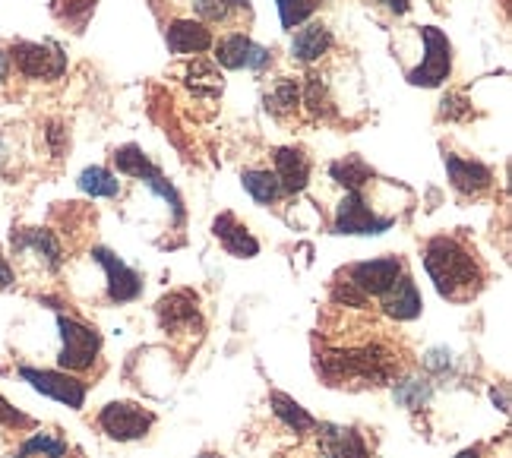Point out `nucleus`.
Returning a JSON list of instances; mask_svg holds the SVG:
<instances>
[{
    "instance_id": "8",
    "label": "nucleus",
    "mask_w": 512,
    "mask_h": 458,
    "mask_svg": "<svg viewBox=\"0 0 512 458\" xmlns=\"http://www.w3.org/2000/svg\"><path fill=\"white\" fill-rule=\"evenodd\" d=\"M215 51V61H219L225 70H253V73H263L272 64V51L256 45L247 32H228L222 35L219 42L212 45Z\"/></svg>"
},
{
    "instance_id": "16",
    "label": "nucleus",
    "mask_w": 512,
    "mask_h": 458,
    "mask_svg": "<svg viewBox=\"0 0 512 458\" xmlns=\"http://www.w3.org/2000/svg\"><path fill=\"white\" fill-rule=\"evenodd\" d=\"M165 45L171 54H203L215 45V38L200 19H174L165 29Z\"/></svg>"
},
{
    "instance_id": "29",
    "label": "nucleus",
    "mask_w": 512,
    "mask_h": 458,
    "mask_svg": "<svg viewBox=\"0 0 512 458\" xmlns=\"http://www.w3.org/2000/svg\"><path fill=\"white\" fill-rule=\"evenodd\" d=\"M114 165H117V171L121 174H127V177H140V181H146V177H152V174H159V168H155L152 162H149V155L140 149V146H121V149H114Z\"/></svg>"
},
{
    "instance_id": "43",
    "label": "nucleus",
    "mask_w": 512,
    "mask_h": 458,
    "mask_svg": "<svg viewBox=\"0 0 512 458\" xmlns=\"http://www.w3.org/2000/svg\"><path fill=\"white\" fill-rule=\"evenodd\" d=\"M200 458H222V455H215V452H209V455H200Z\"/></svg>"
},
{
    "instance_id": "18",
    "label": "nucleus",
    "mask_w": 512,
    "mask_h": 458,
    "mask_svg": "<svg viewBox=\"0 0 512 458\" xmlns=\"http://www.w3.org/2000/svg\"><path fill=\"white\" fill-rule=\"evenodd\" d=\"M212 234L219 237L222 247L231 256H238V260H253V256L260 253V241H256V237L231 212H222L219 218H215V222H212Z\"/></svg>"
},
{
    "instance_id": "37",
    "label": "nucleus",
    "mask_w": 512,
    "mask_h": 458,
    "mask_svg": "<svg viewBox=\"0 0 512 458\" xmlns=\"http://www.w3.org/2000/svg\"><path fill=\"white\" fill-rule=\"evenodd\" d=\"M380 7H386L389 13H396V16H402V13H408V7H411V0H377Z\"/></svg>"
},
{
    "instance_id": "34",
    "label": "nucleus",
    "mask_w": 512,
    "mask_h": 458,
    "mask_svg": "<svg viewBox=\"0 0 512 458\" xmlns=\"http://www.w3.org/2000/svg\"><path fill=\"white\" fill-rule=\"evenodd\" d=\"M367 301L370 297L364 294V291H358L351 282H336L332 285V304L336 307H367Z\"/></svg>"
},
{
    "instance_id": "6",
    "label": "nucleus",
    "mask_w": 512,
    "mask_h": 458,
    "mask_svg": "<svg viewBox=\"0 0 512 458\" xmlns=\"http://www.w3.org/2000/svg\"><path fill=\"white\" fill-rule=\"evenodd\" d=\"M152 424H155V414L133 402H111L98 411V427L108 433V440H117V443L143 440L152 430Z\"/></svg>"
},
{
    "instance_id": "1",
    "label": "nucleus",
    "mask_w": 512,
    "mask_h": 458,
    "mask_svg": "<svg viewBox=\"0 0 512 458\" xmlns=\"http://www.w3.org/2000/svg\"><path fill=\"white\" fill-rule=\"evenodd\" d=\"M424 269L437 294L452 304H465L484 288V269L478 263V256L459 237L449 234L430 237L424 244Z\"/></svg>"
},
{
    "instance_id": "24",
    "label": "nucleus",
    "mask_w": 512,
    "mask_h": 458,
    "mask_svg": "<svg viewBox=\"0 0 512 458\" xmlns=\"http://www.w3.org/2000/svg\"><path fill=\"white\" fill-rule=\"evenodd\" d=\"M241 184L250 193L253 203H260V206H269V203H275V199L282 196L279 177H275V171H269V168H247L241 174Z\"/></svg>"
},
{
    "instance_id": "31",
    "label": "nucleus",
    "mask_w": 512,
    "mask_h": 458,
    "mask_svg": "<svg viewBox=\"0 0 512 458\" xmlns=\"http://www.w3.org/2000/svg\"><path fill=\"white\" fill-rule=\"evenodd\" d=\"M396 402L408 411H421L430 402V386L427 380H399L396 383Z\"/></svg>"
},
{
    "instance_id": "4",
    "label": "nucleus",
    "mask_w": 512,
    "mask_h": 458,
    "mask_svg": "<svg viewBox=\"0 0 512 458\" xmlns=\"http://www.w3.org/2000/svg\"><path fill=\"white\" fill-rule=\"evenodd\" d=\"M7 54L10 64H16V70L26 79L54 83V79H61L67 73V54L54 42H16Z\"/></svg>"
},
{
    "instance_id": "21",
    "label": "nucleus",
    "mask_w": 512,
    "mask_h": 458,
    "mask_svg": "<svg viewBox=\"0 0 512 458\" xmlns=\"http://www.w3.org/2000/svg\"><path fill=\"white\" fill-rule=\"evenodd\" d=\"M332 48V32L323 23H304L291 38V57L301 64H317Z\"/></svg>"
},
{
    "instance_id": "32",
    "label": "nucleus",
    "mask_w": 512,
    "mask_h": 458,
    "mask_svg": "<svg viewBox=\"0 0 512 458\" xmlns=\"http://www.w3.org/2000/svg\"><path fill=\"white\" fill-rule=\"evenodd\" d=\"M146 187L155 193V196H162L165 203L171 206V215H174V225H181L184 222V199H181V193L174 190V184L168 181V177L159 171V174H152V177H146Z\"/></svg>"
},
{
    "instance_id": "13",
    "label": "nucleus",
    "mask_w": 512,
    "mask_h": 458,
    "mask_svg": "<svg viewBox=\"0 0 512 458\" xmlns=\"http://www.w3.org/2000/svg\"><path fill=\"white\" fill-rule=\"evenodd\" d=\"M13 250L32 256V260L38 266H45L48 272H57L64 266L61 241H57L54 231H48V228H26V231L13 234Z\"/></svg>"
},
{
    "instance_id": "27",
    "label": "nucleus",
    "mask_w": 512,
    "mask_h": 458,
    "mask_svg": "<svg viewBox=\"0 0 512 458\" xmlns=\"http://www.w3.org/2000/svg\"><path fill=\"white\" fill-rule=\"evenodd\" d=\"M16 458H70V446L54 433H32L29 440H23Z\"/></svg>"
},
{
    "instance_id": "19",
    "label": "nucleus",
    "mask_w": 512,
    "mask_h": 458,
    "mask_svg": "<svg viewBox=\"0 0 512 458\" xmlns=\"http://www.w3.org/2000/svg\"><path fill=\"white\" fill-rule=\"evenodd\" d=\"M275 177H279L282 193L294 196L310 184V158L301 149H275Z\"/></svg>"
},
{
    "instance_id": "38",
    "label": "nucleus",
    "mask_w": 512,
    "mask_h": 458,
    "mask_svg": "<svg viewBox=\"0 0 512 458\" xmlns=\"http://www.w3.org/2000/svg\"><path fill=\"white\" fill-rule=\"evenodd\" d=\"M13 285V269L7 263V256L0 253V288H10Z\"/></svg>"
},
{
    "instance_id": "42",
    "label": "nucleus",
    "mask_w": 512,
    "mask_h": 458,
    "mask_svg": "<svg viewBox=\"0 0 512 458\" xmlns=\"http://www.w3.org/2000/svg\"><path fill=\"white\" fill-rule=\"evenodd\" d=\"M4 162H7V152H4V143H0V171H4Z\"/></svg>"
},
{
    "instance_id": "11",
    "label": "nucleus",
    "mask_w": 512,
    "mask_h": 458,
    "mask_svg": "<svg viewBox=\"0 0 512 458\" xmlns=\"http://www.w3.org/2000/svg\"><path fill=\"white\" fill-rule=\"evenodd\" d=\"M155 313H159V323L165 332H200L203 329V316H200V297L193 291L181 288L165 294L159 304H155Z\"/></svg>"
},
{
    "instance_id": "28",
    "label": "nucleus",
    "mask_w": 512,
    "mask_h": 458,
    "mask_svg": "<svg viewBox=\"0 0 512 458\" xmlns=\"http://www.w3.org/2000/svg\"><path fill=\"white\" fill-rule=\"evenodd\" d=\"M80 190L86 193V196H92V199H114V196H121V181L108 171V168H86L83 174H80Z\"/></svg>"
},
{
    "instance_id": "20",
    "label": "nucleus",
    "mask_w": 512,
    "mask_h": 458,
    "mask_svg": "<svg viewBox=\"0 0 512 458\" xmlns=\"http://www.w3.org/2000/svg\"><path fill=\"white\" fill-rule=\"evenodd\" d=\"M193 13L206 26H238L250 19V0H193Z\"/></svg>"
},
{
    "instance_id": "12",
    "label": "nucleus",
    "mask_w": 512,
    "mask_h": 458,
    "mask_svg": "<svg viewBox=\"0 0 512 458\" xmlns=\"http://www.w3.org/2000/svg\"><path fill=\"white\" fill-rule=\"evenodd\" d=\"M402 272V260L396 256H383V260H367V263H354L345 269V282H351L358 291L367 297H383Z\"/></svg>"
},
{
    "instance_id": "40",
    "label": "nucleus",
    "mask_w": 512,
    "mask_h": 458,
    "mask_svg": "<svg viewBox=\"0 0 512 458\" xmlns=\"http://www.w3.org/2000/svg\"><path fill=\"white\" fill-rule=\"evenodd\" d=\"M490 398H494V405H500V411H503V414L509 411V398H506V389H500V392H497V389H490Z\"/></svg>"
},
{
    "instance_id": "33",
    "label": "nucleus",
    "mask_w": 512,
    "mask_h": 458,
    "mask_svg": "<svg viewBox=\"0 0 512 458\" xmlns=\"http://www.w3.org/2000/svg\"><path fill=\"white\" fill-rule=\"evenodd\" d=\"M301 102L307 105L310 114H317V117H329L332 114V98H329L326 86L320 83V76H307V86L301 92Z\"/></svg>"
},
{
    "instance_id": "5",
    "label": "nucleus",
    "mask_w": 512,
    "mask_h": 458,
    "mask_svg": "<svg viewBox=\"0 0 512 458\" xmlns=\"http://www.w3.org/2000/svg\"><path fill=\"white\" fill-rule=\"evenodd\" d=\"M421 42H424V61L421 67L408 70V83L421 89H437L452 73V45H449V38L433 26L421 29Z\"/></svg>"
},
{
    "instance_id": "36",
    "label": "nucleus",
    "mask_w": 512,
    "mask_h": 458,
    "mask_svg": "<svg viewBox=\"0 0 512 458\" xmlns=\"http://www.w3.org/2000/svg\"><path fill=\"white\" fill-rule=\"evenodd\" d=\"M459 105H462L459 95L443 98V117H465V114H471V108H459Z\"/></svg>"
},
{
    "instance_id": "14",
    "label": "nucleus",
    "mask_w": 512,
    "mask_h": 458,
    "mask_svg": "<svg viewBox=\"0 0 512 458\" xmlns=\"http://www.w3.org/2000/svg\"><path fill=\"white\" fill-rule=\"evenodd\" d=\"M443 165L449 174V184L465 196H478L494 187V171H490L484 162H475V158H459L456 152H446Z\"/></svg>"
},
{
    "instance_id": "9",
    "label": "nucleus",
    "mask_w": 512,
    "mask_h": 458,
    "mask_svg": "<svg viewBox=\"0 0 512 458\" xmlns=\"http://www.w3.org/2000/svg\"><path fill=\"white\" fill-rule=\"evenodd\" d=\"M396 218H383L370 206L364 193H345L342 203L336 206V218H332V231L336 234H386Z\"/></svg>"
},
{
    "instance_id": "10",
    "label": "nucleus",
    "mask_w": 512,
    "mask_h": 458,
    "mask_svg": "<svg viewBox=\"0 0 512 458\" xmlns=\"http://www.w3.org/2000/svg\"><path fill=\"white\" fill-rule=\"evenodd\" d=\"M92 260L105 269V278H108V301L111 304H130L136 297L143 294V275L130 269L121 256L111 253L108 247H95L92 250Z\"/></svg>"
},
{
    "instance_id": "22",
    "label": "nucleus",
    "mask_w": 512,
    "mask_h": 458,
    "mask_svg": "<svg viewBox=\"0 0 512 458\" xmlns=\"http://www.w3.org/2000/svg\"><path fill=\"white\" fill-rule=\"evenodd\" d=\"M269 405H272V414L279 417V421L288 427V430H294V433H313L320 427V421L313 414H307L298 402H294L291 395H285V392H272L269 395Z\"/></svg>"
},
{
    "instance_id": "35",
    "label": "nucleus",
    "mask_w": 512,
    "mask_h": 458,
    "mask_svg": "<svg viewBox=\"0 0 512 458\" xmlns=\"http://www.w3.org/2000/svg\"><path fill=\"white\" fill-rule=\"evenodd\" d=\"M64 139H67V130L61 124H51L48 127V143H51V152L61 155L64 152Z\"/></svg>"
},
{
    "instance_id": "7",
    "label": "nucleus",
    "mask_w": 512,
    "mask_h": 458,
    "mask_svg": "<svg viewBox=\"0 0 512 458\" xmlns=\"http://www.w3.org/2000/svg\"><path fill=\"white\" fill-rule=\"evenodd\" d=\"M19 376L35 389L42 392L45 398H54V402H61L73 411H80L86 405V383L76 380L73 373L67 370H38V367H19Z\"/></svg>"
},
{
    "instance_id": "3",
    "label": "nucleus",
    "mask_w": 512,
    "mask_h": 458,
    "mask_svg": "<svg viewBox=\"0 0 512 458\" xmlns=\"http://www.w3.org/2000/svg\"><path fill=\"white\" fill-rule=\"evenodd\" d=\"M57 335H61V351H57V367L67 373H86L102 354V335L98 329L73 320L67 313H57Z\"/></svg>"
},
{
    "instance_id": "26",
    "label": "nucleus",
    "mask_w": 512,
    "mask_h": 458,
    "mask_svg": "<svg viewBox=\"0 0 512 458\" xmlns=\"http://www.w3.org/2000/svg\"><path fill=\"white\" fill-rule=\"evenodd\" d=\"M298 108H301V83L291 76H282L279 83L266 92V111H272L275 117H288Z\"/></svg>"
},
{
    "instance_id": "17",
    "label": "nucleus",
    "mask_w": 512,
    "mask_h": 458,
    "mask_svg": "<svg viewBox=\"0 0 512 458\" xmlns=\"http://www.w3.org/2000/svg\"><path fill=\"white\" fill-rule=\"evenodd\" d=\"M383 313L389 320H399V323H408V320H418L421 310H424V301H421V291L418 285L411 282L408 275H399L396 285H392L383 297Z\"/></svg>"
},
{
    "instance_id": "41",
    "label": "nucleus",
    "mask_w": 512,
    "mask_h": 458,
    "mask_svg": "<svg viewBox=\"0 0 512 458\" xmlns=\"http://www.w3.org/2000/svg\"><path fill=\"white\" fill-rule=\"evenodd\" d=\"M456 458H481V449L475 446V449H465V452H459Z\"/></svg>"
},
{
    "instance_id": "25",
    "label": "nucleus",
    "mask_w": 512,
    "mask_h": 458,
    "mask_svg": "<svg viewBox=\"0 0 512 458\" xmlns=\"http://www.w3.org/2000/svg\"><path fill=\"white\" fill-rule=\"evenodd\" d=\"M184 83H187V89H190L196 98H219L222 89H225L222 73L215 70L209 61H193V64L187 67Z\"/></svg>"
},
{
    "instance_id": "39",
    "label": "nucleus",
    "mask_w": 512,
    "mask_h": 458,
    "mask_svg": "<svg viewBox=\"0 0 512 458\" xmlns=\"http://www.w3.org/2000/svg\"><path fill=\"white\" fill-rule=\"evenodd\" d=\"M7 76H10V54L7 48H0V86L7 83Z\"/></svg>"
},
{
    "instance_id": "30",
    "label": "nucleus",
    "mask_w": 512,
    "mask_h": 458,
    "mask_svg": "<svg viewBox=\"0 0 512 458\" xmlns=\"http://www.w3.org/2000/svg\"><path fill=\"white\" fill-rule=\"evenodd\" d=\"M279 4V19H282V26L285 29H298L304 26L307 19L317 13L320 7V0H275Z\"/></svg>"
},
{
    "instance_id": "15",
    "label": "nucleus",
    "mask_w": 512,
    "mask_h": 458,
    "mask_svg": "<svg viewBox=\"0 0 512 458\" xmlns=\"http://www.w3.org/2000/svg\"><path fill=\"white\" fill-rule=\"evenodd\" d=\"M320 455L323 458H370V446L354 427L339 424H320Z\"/></svg>"
},
{
    "instance_id": "23",
    "label": "nucleus",
    "mask_w": 512,
    "mask_h": 458,
    "mask_svg": "<svg viewBox=\"0 0 512 458\" xmlns=\"http://www.w3.org/2000/svg\"><path fill=\"white\" fill-rule=\"evenodd\" d=\"M329 174H332V181H339L348 193H364V187L370 184V177H373L370 165L358 155H345V158H339V162H332Z\"/></svg>"
},
{
    "instance_id": "2",
    "label": "nucleus",
    "mask_w": 512,
    "mask_h": 458,
    "mask_svg": "<svg viewBox=\"0 0 512 458\" xmlns=\"http://www.w3.org/2000/svg\"><path fill=\"white\" fill-rule=\"evenodd\" d=\"M317 370L329 386H386L396 376V357H392L383 345H367V348H342V351H326Z\"/></svg>"
}]
</instances>
